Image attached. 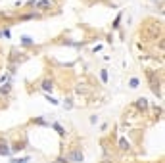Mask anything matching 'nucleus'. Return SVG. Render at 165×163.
Segmentation results:
<instances>
[{
  "instance_id": "1",
  "label": "nucleus",
  "mask_w": 165,
  "mask_h": 163,
  "mask_svg": "<svg viewBox=\"0 0 165 163\" xmlns=\"http://www.w3.org/2000/svg\"><path fill=\"white\" fill-rule=\"evenodd\" d=\"M67 159H71V161H82V154H81V152H73V154H67Z\"/></svg>"
},
{
  "instance_id": "2",
  "label": "nucleus",
  "mask_w": 165,
  "mask_h": 163,
  "mask_svg": "<svg viewBox=\"0 0 165 163\" xmlns=\"http://www.w3.org/2000/svg\"><path fill=\"white\" fill-rule=\"evenodd\" d=\"M136 85H138V81H136V79H133V81H130V86H133V88H136Z\"/></svg>"
}]
</instances>
